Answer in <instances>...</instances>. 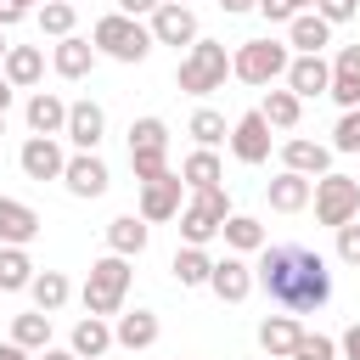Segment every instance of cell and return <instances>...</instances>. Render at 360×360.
Returning a JSON list of instances; mask_svg holds the SVG:
<instances>
[{
	"label": "cell",
	"instance_id": "1",
	"mask_svg": "<svg viewBox=\"0 0 360 360\" xmlns=\"http://www.w3.org/2000/svg\"><path fill=\"white\" fill-rule=\"evenodd\" d=\"M259 287L270 292V304H281V309H292V315H309V309H321L326 298H332V270H326V259L315 253V248H298V242H276V248H264V259H259Z\"/></svg>",
	"mask_w": 360,
	"mask_h": 360
},
{
	"label": "cell",
	"instance_id": "2",
	"mask_svg": "<svg viewBox=\"0 0 360 360\" xmlns=\"http://www.w3.org/2000/svg\"><path fill=\"white\" fill-rule=\"evenodd\" d=\"M90 39H96V51L112 56V62H146V51L158 45L152 28H146L141 17H124V11H107V17L90 28Z\"/></svg>",
	"mask_w": 360,
	"mask_h": 360
},
{
	"label": "cell",
	"instance_id": "3",
	"mask_svg": "<svg viewBox=\"0 0 360 360\" xmlns=\"http://www.w3.org/2000/svg\"><path fill=\"white\" fill-rule=\"evenodd\" d=\"M287 62H292L287 39H242L231 51V79H242V84H276V79H287Z\"/></svg>",
	"mask_w": 360,
	"mask_h": 360
},
{
	"label": "cell",
	"instance_id": "4",
	"mask_svg": "<svg viewBox=\"0 0 360 360\" xmlns=\"http://www.w3.org/2000/svg\"><path fill=\"white\" fill-rule=\"evenodd\" d=\"M129 259L124 253H107V259H96L90 264V276H84V315H118L124 309V292H129Z\"/></svg>",
	"mask_w": 360,
	"mask_h": 360
},
{
	"label": "cell",
	"instance_id": "5",
	"mask_svg": "<svg viewBox=\"0 0 360 360\" xmlns=\"http://www.w3.org/2000/svg\"><path fill=\"white\" fill-rule=\"evenodd\" d=\"M225 73H231V56H225V45L219 39H197V45H186V56H180V90L186 96H208V90H219L225 84Z\"/></svg>",
	"mask_w": 360,
	"mask_h": 360
},
{
	"label": "cell",
	"instance_id": "6",
	"mask_svg": "<svg viewBox=\"0 0 360 360\" xmlns=\"http://www.w3.org/2000/svg\"><path fill=\"white\" fill-rule=\"evenodd\" d=\"M225 219H231V197H225V186H202V191H191V202L180 208V236H186L191 248H202V242L219 236Z\"/></svg>",
	"mask_w": 360,
	"mask_h": 360
},
{
	"label": "cell",
	"instance_id": "7",
	"mask_svg": "<svg viewBox=\"0 0 360 360\" xmlns=\"http://www.w3.org/2000/svg\"><path fill=\"white\" fill-rule=\"evenodd\" d=\"M129 169H135V180L169 174V124L163 118H135L129 124Z\"/></svg>",
	"mask_w": 360,
	"mask_h": 360
},
{
	"label": "cell",
	"instance_id": "8",
	"mask_svg": "<svg viewBox=\"0 0 360 360\" xmlns=\"http://www.w3.org/2000/svg\"><path fill=\"white\" fill-rule=\"evenodd\" d=\"M309 202H315V219L338 231V225L360 219V180H354V174H321Z\"/></svg>",
	"mask_w": 360,
	"mask_h": 360
},
{
	"label": "cell",
	"instance_id": "9",
	"mask_svg": "<svg viewBox=\"0 0 360 360\" xmlns=\"http://www.w3.org/2000/svg\"><path fill=\"white\" fill-rule=\"evenodd\" d=\"M146 28H152V39H158V45H197V39H202V34H197V11H191V6H180V0H163V6L152 11V22H146Z\"/></svg>",
	"mask_w": 360,
	"mask_h": 360
},
{
	"label": "cell",
	"instance_id": "10",
	"mask_svg": "<svg viewBox=\"0 0 360 360\" xmlns=\"http://www.w3.org/2000/svg\"><path fill=\"white\" fill-rule=\"evenodd\" d=\"M231 152H236V163H264L270 158V118L259 107L231 124Z\"/></svg>",
	"mask_w": 360,
	"mask_h": 360
},
{
	"label": "cell",
	"instance_id": "11",
	"mask_svg": "<svg viewBox=\"0 0 360 360\" xmlns=\"http://www.w3.org/2000/svg\"><path fill=\"white\" fill-rule=\"evenodd\" d=\"M180 174H158V180H141V219L146 225H163V219H180Z\"/></svg>",
	"mask_w": 360,
	"mask_h": 360
},
{
	"label": "cell",
	"instance_id": "12",
	"mask_svg": "<svg viewBox=\"0 0 360 360\" xmlns=\"http://www.w3.org/2000/svg\"><path fill=\"white\" fill-rule=\"evenodd\" d=\"M17 163H22V174H28V180H62V169H68V158H62L56 135H28V141H22V152H17Z\"/></svg>",
	"mask_w": 360,
	"mask_h": 360
},
{
	"label": "cell",
	"instance_id": "13",
	"mask_svg": "<svg viewBox=\"0 0 360 360\" xmlns=\"http://www.w3.org/2000/svg\"><path fill=\"white\" fill-rule=\"evenodd\" d=\"M208 287H214L225 304H242V298L259 287V276H253V264H248L242 253H225V259H214V276H208Z\"/></svg>",
	"mask_w": 360,
	"mask_h": 360
},
{
	"label": "cell",
	"instance_id": "14",
	"mask_svg": "<svg viewBox=\"0 0 360 360\" xmlns=\"http://www.w3.org/2000/svg\"><path fill=\"white\" fill-rule=\"evenodd\" d=\"M79 152H96L101 146V135H107V112L96 107V101H68V129H62Z\"/></svg>",
	"mask_w": 360,
	"mask_h": 360
},
{
	"label": "cell",
	"instance_id": "15",
	"mask_svg": "<svg viewBox=\"0 0 360 360\" xmlns=\"http://www.w3.org/2000/svg\"><path fill=\"white\" fill-rule=\"evenodd\" d=\"M309 197H315V180L298 174V169H281V174L264 186V202H270L276 214H298V208H309Z\"/></svg>",
	"mask_w": 360,
	"mask_h": 360
},
{
	"label": "cell",
	"instance_id": "16",
	"mask_svg": "<svg viewBox=\"0 0 360 360\" xmlns=\"http://www.w3.org/2000/svg\"><path fill=\"white\" fill-rule=\"evenodd\" d=\"M287 90H292V96H304V101H309V96H326V90H332V62H321V56H304V51H298V56L287 62Z\"/></svg>",
	"mask_w": 360,
	"mask_h": 360
},
{
	"label": "cell",
	"instance_id": "17",
	"mask_svg": "<svg viewBox=\"0 0 360 360\" xmlns=\"http://www.w3.org/2000/svg\"><path fill=\"white\" fill-rule=\"evenodd\" d=\"M107 163L96 158V152H79V158H68V169H62V186L73 191V197H101L107 191Z\"/></svg>",
	"mask_w": 360,
	"mask_h": 360
},
{
	"label": "cell",
	"instance_id": "18",
	"mask_svg": "<svg viewBox=\"0 0 360 360\" xmlns=\"http://www.w3.org/2000/svg\"><path fill=\"white\" fill-rule=\"evenodd\" d=\"M343 112L349 107H360V45H343L338 51V62H332V90H326Z\"/></svg>",
	"mask_w": 360,
	"mask_h": 360
},
{
	"label": "cell",
	"instance_id": "19",
	"mask_svg": "<svg viewBox=\"0 0 360 360\" xmlns=\"http://www.w3.org/2000/svg\"><path fill=\"white\" fill-rule=\"evenodd\" d=\"M281 163H287V169H298V174H309V180H321V174H332V146L292 135V141L281 146Z\"/></svg>",
	"mask_w": 360,
	"mask_h": 360
},
{
	"label": "cell",
	"instance_id": "20",
	"mask_svg": "<svg viewBox=\"0 0 360 360\" xmlns=\"http://www.w3.org/2000/svg\"><path fill=\"white\" fill-rule=\"evenodd\" d=\"M34 236H39V214H34L28 202H17V197H0V242L28 248Z\"/></svg>",
	"mask_w": 360,
	"mask_h": 360
},
{
	"label": "cell",
	"instance_id": "21",
	"mask_svg": "<svg viewBox=\"0 0 360 360\" xmlns=\"http://www.w3.org/2000/svg\"><path fill=\"white\" fill-rule=\"evenodd\" d=\"M51 68H56L62 79H84V73L96 68V39H79V34L56 39V51H51Z\"/></svg>",
	"mask_w": 360,
	"mask_h": 360
},
{
	"label": "cell",
	"instance_id": "22",
	"mask_svg": "<svg viewBox=\"0 0 360 360\" xmlns=\"http://www.w3.org/2000/svg\"><path fill=\"white\" fill-rule=\"evenodd\" d=\"M0 73H6L17 90H34V84L45 79V51H39V45H11L6 62H0Z\"/></svg>",
	"mask_w": 360,
	"mask_h": 360
},
{
	"label": "cell",
	"instance_id": "23",
	"mask_svg": "<svg viewBox=\"0 0 360 360\" xmlns=\"http://www.w3.org/2000/svg\"><path fill=\"white\" fill-rule=\"evenodd\" d=\"M28 129L34 135H62L68 129V101L56 90H34L28 96Z\"/></svg>",
	"mask_w": 360,
	"mask_h": 360
},
{
	"label": "cell",
	"instance_id": "24",
	"mask_svg": "<svg viewBox=\"0 0 360 360\" xmlns=\"http://www.w3.org/2000/svg\"><path fill=\"white\" fill-rule=\"evenodd\" d=\"M112 343H118V338H112L107 315H84V321L73 326V343H68V349H73L79 360H101V354H107Z\"/></svg>",
	"mask_w": 360,
	"mask_h": 360
},
{
	"label": "cell",
	"instance_id": "25",
	"mask_svg": "<svg viewBox=\"0 0 360 360\" xmlns=\"http://www.w3.org/2000/svg\"><path fill=\"white\" fill-rule=\"evenodd\" d=\"M298 338H304V326H298L292 315H270V321H259V349H264L270 360H287V354L298 349Z\"/></svg>",
	"mask_w": 360,
	"mask_h": 360
},
{
	"label": "cell",
	"instance_id": "26",
	"mask_svg": "<svg viewBox=\"0 0 360 360\" xmlns=\"http://www.w3.org/2000/svg\"><path fill=\"white\" fill-rule=\"evenodd\" d=\"M326 39H332V22H326L321 11H298V17L287 22V45H298L304 56H321Z\"/></svg>",
	"mask_w": 360,
	"mask_h": 360
},
{
	"label": "cell",
	"instance_id": "27",
	"mask_svg": "<svg viewBox=\"0 0 360 360\" xmlns=\"http://www.w3.org/2000/svg\"><path fill=\"white\" fill-rule=\"evenodd\" d=\"M107 248L124 253V259L146 253V219H141V214H118V219H107Z\"/></svg>",
	"mask_w": 360,
	"mask_h": 360
},
{
	"label": "cell",
	"instance_id": "28",
	"mask_svg": "<svg viewBox=\"0 0 360 360\" xmlns=\"http://www.w3.org/2000/svg\"><path fill=\"white\" fill-rule=\"evenodd\" d=\"M112 338L124 343V349H152L158 343V315L152 309H118V326H112Z\"/></svg>",
	"mask_w": 360,
	"mask_h": 360
},
{
	"label": "cell",
	"instance_id": "29",
	"mask_svg": "<svg viewBox=\"0 0 360 360\" xmlns=\"http://www.w3.org/2000/svg\"><path fill=\"white\" fill-rule=\"evenodd\" d=\"M180 180H186L191 191H202V186H219V180H225V163L214 158V146H197V152L180 163Z\"/></svg>",
	"mask_w": 360,
	"mask_h": 360
},
{
	"label": "cell",
	"instance_id": "30",
	"mask_svg": "<svg viewBox=\"0 0 360 360\" xmlns=\"http://www.w3.org/2000/svg\"><path fill=\"white\" fill-rule=\"evenodd\" d=\"M219 236H225L231 253H259V248H264V225H259L253 214H231V219L219 225Z\"/></svg>",
	"mask_w": 360,
	"mask_h": 360
},
{
	"label": "cell",
	"instance_id": "31",
	"mask_svg": "<svg viewBox=\"0 0 360 360\" xmlns=\"http://www.w3.org/2000/svg\"><path fill=\"white\" fill-rule=\"evenodd\" d=\"M34 276H39V270H34V259H28L22 248L0 242V292H22V287H28Z\"/></svg>",
	"mask_w": 360,
	"mask_h": 360
},
{
	"label": "cell",
	"instance_id": "32",
	"mask_svg": "<svg viewBox=\"0 0 360 360\" xmlns=\"http://www.w3.org/2000/svg\"><path fill=\"white\" fill-rule=\"evenodd\" d=\"M169 270H174V281H180V287H208V276H214V259H208L202 248H191V242H186V248L174 253V264H169Z\"/></svg>",
	"mask_w": 360,
	"mask_h": 360
},
{
	"label": "cell",
	"instance_id": "33",
	"mask_svg": "<svg viewBox=\"0 0 360 360\" xmlns=\"http://www.w3.org/2000/svg\"><path fill=\"white\" fill-rule=\"evenodd\" d=\"M259 112L270 118V129H298L304 96H292V90H264V107H259Z\"/></svg>",
	"mask_w": 360,
	"mask_h": 360
},
{
	"label": "cell",
	"instance_id": "34",
	"mask_svg": "<svg viewBox=\"0 0 360 360\" xmlns=\"http://www.w3.org/2000/svg\"><path fill=\"white\" fill-rule=\"evenodd\" d=\"M28 292H34V309L56 315V309L68 304V276H62V270H39V276L28 281Z\"/></svg>",
	"mask_w": 360,
	"mask_h": 360
},
{
	"label": "cell",
	"instance_id": "35",
	"mask_svg": "<svg viewBox=\"0 0 360 360\" xmlns=\"http://www.w3.org/2000/svg\"><path fill=\"white\" fill-rule=\"evenodd\" d=\"M11 338H17L22 349H51V315H45V309L17 315V321H11Z\"/></svg>",
	"mask_w": 360,
	"mask_h": 360
},
{
	"label": "cell",
	"instance_id": "36",
	"mask_svg": "<svg viewBox=\"0 0 360 360\" xmlns=\"http://www.w3.org/2000/svg\"><path fill=\"white\" fill-rule=\"evenodd\" d=\"M191 135H197V146H219V141H231V129H225V112H214V107H197V112H191Z\"/></svg>",
	"mask_w": 360,
	"mask_h": 360
},
{
	"label": "cell",
	"instance_id": "37",
	"mask_svg": "<svg viewBox=\"0 0 360 360\" xmlns=\"http://www.w3.org/2000/svg\"><path fill=\"white\" fill-rule=\"evenodd\" d=\"M73 17H79V11H73L68 0H45V6H39V28H45V34H56V39H68V34H73Z\"/></svg>",
	"mask_w": 360,
	"mask_h": 360
},
{
	"label": "cell",
	"instance_id": "38",
	"mask_svg": "<svg viewBox=\"0 0 360 360\" xmlns=\"http://www.w3.org/2000/svg\"><path fill=\"white\" fill-rule=\"evenodd\" d=\"M332 152H360V107H349L332 129Z\"/></svg>",
	"mask_w": 360,
	"mask_h": 360
},
{
	"label": "cell",
	"instance_id": "39",
	"mask_svg": "<svg viewBox=\"0 0 360 360\" xmlns=\"http://www.w3.org/2000/svg\"><path fill=\"white\" fill-rule=\"evenodd\" d=\"M287 360H338V343H332V338H321V332H304V338H298V349H292Z\"/></svg>",
	"mask_w": 360,
	"mask_h": 360
},
{
	"label": "cell",
	"instance_id": "40",
	"mask_svg": "<svg viewBox=\"0 0 360 360\" xmlns=\"http://www.w3.org/2000/svg\"><path fill=\"white\" fill-rule=\"evenodd\" d=\"M338 259H343V264H360V219L338 225Z\"/></svg>",
	"mask_w": 360,
	"mask_h": 360
},
{
	"label": "cell",
	"instance_id": "41",
	"mask_svg": "<svg viewBox=\"0 0 360 360\" xmlns=\"http://www.w3.org/2000/svg\"><path fill=\"white\" fill-rule=\"evenodd\" d=\"M315 11H321L326 22H349V17L360 11V0H315Z\"/></svg>",
	"mask_w": 360,
	"mask_h": 360
},
{
	"label": "cell",
	"instance_id": "42",
	"mask_svg": "<svg viewBox=\"0 0 360 360\" xmlns=\"http://www.w3.org/2000/svg\"><path fill=\"white\" fill-rule=\"evenodd\" d=\"M259 11H264L270 22H292V17H298V0H259Z\"/></svg>",
	"mask_w": 360,
	"mask_h": 360
},
{
	"label": "cell",
	"instance_id": "43",
	"mask_svg": "<svg viewBox=\"0 0 360 360\" xmlns=\"http://www.w3.org/2000/svg\"><path fill=\"white\" fill-rule=\"evenodd\" d=\"M22 17H28V6H22V0H0V28H17Z\"/></svg>",
	"mask_w": 360,
	"mask_h": 360
},
{
	"label": "cell",
	"instance_id": "44",
	"mask_svg": "<svg viewBox=\"0 0 360 360\" xmlns=\"http://www.w3.org/2000/svg\"><path fill=\"white\" fill-rule=\"evenodd\" d=\"M158 6H163V0H118V11H124V17H152Z\"/></svg>",
	"mask_w": 360,
	"mask_h": 360
},
{
	"label": "cell",
	"instance_id": "45",
	"mask_svg": "<svg viewBox=\"0 0 360 360\" xmlns=\"http://www.w3.org/2000/svg\"><path fill=\"white\" fill-rule=\"evenodd\" d=\"M338 349H343V360H360V321L343 332V343H338Z\"/></svg>",
	"mask_w": 360,
	"mask_h": 360
},
{
	"label": "cell",
	"instance_id": "46",
	"mask_svg": "<svg viewBox=\"0 0 360 360\" xmlns=\"http://www.w3.org/2000/svg\"><path fill=\"white\" fill-rule=\"evenodd\" d=\"M28 354H34V349H22L17 338H6V343H0V360H28Z\"/></svg>",
	"mask_w": 360,
	"mask_h": 360
},
{
	"label": "cell",
	"instance_id": "47",
	"mask_svg": "<svg viewBox=\"0 0 360 360\" xmlns=\"http://www.w3.org/2000/svg\"><path fill=\"white\" fill-rule=\"evenodd\" d=\"M219 11H231V17H242V11H259V0H219Z\"/></svg>",
	"mask_w": 360,
	"mask_h": 360
},
{
	"label": "cell",
	"instance_id": "48",
	"mask_svg": "<svg viewBox=\"0 0 360 360\" xmlns=\"http://www.w3.org/2000/svg\"><path fill=\"white\" fill-rule=\"evenodd\" d=\"M11 90H17V84H11V79H6V73H0V112H6V107H11Z\"/></svg>",
	"mask_w": 360,
	"mask_h": 360
},
{
	"label": "cell",
	"instance_id": "49",
	"mask_svg": "<svg viewBox=\"0 0 360 360\" xmlns=\"http://www.w3.org/2000/svg\"><path fill=\"white\" fill-rule=\"evenodd\" d=\"M39 360H79L73 349H39Z\"/></svg>",
	"mask_w": 360,
	"mask_h": 360
},
{
	"label": "cell",
	"instance_id": "50",
	"mask_svg": "<svg viewBox=\"0 0 360 360\" xmlns=\"http://www.w3.org/2000/svg\"><path fill=\"white\" fill-rule=\"evenodd\" d=\"M6 51H11V45H6V28H0V62H6Z\"/></svg>",
	"mask_w": 360,
	"mask_h": 360
},
{
	"label": "cell",
	"instance_id": "51",
	"mask_svg": "<svg viewBox=\"0 0 360 360\" xmlns=\"http://www.w3.org/2000/svg\"><path fill=\"white\" fill-rule=\"evenodd\" d=\"M309 6H315V0H298V11H309Z\"/></svg>",
	"mask_w": 360,
	"mask_h": 360
},
{
	"label": "cell",
	"instance_id": "52",
	"mask_svg": "<svg viewBox=\"0 0 360 360\" xmlns=\"http://www.w3.org/2000/svg\"><path fill=\"white\" fill-rule=\"evenodd\" d=\"M0 135H6V112H0Z\"/></svg>",
	"mask_w": 360,
	"mask_h": 360
},
{
	"label": "cell",
	"instance_id": "53",
	"mask_svg": "<svg viewBox=\"0 0 360 360\" xmlns=\"http://www.w3.org/2000/svg\"><path fill=\"white\" fill-rule=\"evenodd\" d=\"M22 6H28V11H34V0H22Z\"/></svg>",
	"mask_w": 360,
	"mask_h": 360
},
{
	"label": "cell",
	"instance_id": "54",
	"mask_svg": "<svg viewBox=\"0 0 360 360\" xmlns=\"http://www.w3.org/2000/svg\"><path fill=\"white\" fill-rule=\"evenodd\" d=\"M180 6H186V0H180Z\"/></svg>",
	"mask_w": 360,
	"mask_h": 360
}]
</instances>
